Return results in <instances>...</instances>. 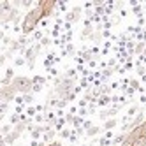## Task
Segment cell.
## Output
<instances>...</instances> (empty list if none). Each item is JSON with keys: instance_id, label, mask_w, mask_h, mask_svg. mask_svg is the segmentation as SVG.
Wrapping results in <instances>:
<instances>
[{"instance_id": "1", "label": "cell", "mask_w": 146, "mask_h": 146, "mask_svg": "<svg viewBox=\"0 0 146 146\" xmlns=\"http://www.w3.org/2000/svg\"><path fill=\"white\" fill-rule=\"evenodd\" d=\"M46 16H44V11H42V7H40L39 4L32 9V11H28L27 13V16L23 18V25H21V28H23V35H30L35 30V27L42 21Z\"/></svg>"}, {"instance_id": "2", "label": "cell", "mask_w": 146, "mask_h": 146, "mask_svg": "<svg viewBox=\"0 0 146 146\" xmlns=\"http://www.w3.org/2000/svg\"><path fill=\"white\" fill-rule=\"evenodd\" d=\"M11 86H13L16 92H19V93H23V95H27V93L34 92V81L30 79V78H25V76H18V78L13 79Z\"/></svg>"}, {"instance_id": "3", "label": "cell", "mask_w": 146, "mask_h": 146, "mask_svg": "<svg viewBox=\"0 0 146 146\" xmlns=\"http://www.w3.org/2000/svg\"><path fill=\"white\" fill-rule=\"evenodd\" d=\"M40 44H37V46H32V48H27V51H25V60H27V64H28V67L32 69L34 67V64H35V58H37V55L40 53Z\"/></svg>"}, {"instance_id": "4", "label": "cell", "mask_w": 146, "mask_h": 146, "mask_svg": "<svg viewBox=\"0 0 146 146\" xmlns=\"http://www.w3.org/2000/svg\"><path fill=\"white\" fill-rule=\"evenodd\" d=\"M40 7H42V11H44V16H46V19H48V16L51 14V11L58 5V2L56 0H40V2H37Z\"/></svg>"}, {"instance_id": "5", "label": "cell", "mask_w": 146, "mask_h": 146, "mask_svg": "<svg viewBox=\"0 0 146 146\" xmlns=\"http://www.w3.org/2000/svg\"><path fill=\"white\" fill-rule=\"evenodd\" d=\"M16 100V90L13 86H2V102H11Z\"/></svg>"}, {"instance_id": "6", "label": "cell", "mask_w": 146, "mask_h": 146, "mask_svg": "<svg viewBox=\"0 0 146 146\" xmlns=\"http://www.w3.org/2000/svg\"><path fill=\"white\" fill-rule=\"evenodd\" d=\"M111 102H113V97H109V95H100L99 100H97V106L99 108H106V106H109Z\"/></svg>"}, {"instance_id": "7", "label": "cell", "mask_w": 146, "mask_h": 146, "mask_svg": "<svg viewBox=\"0 0 146 146\" xmlns=\"http://www.w3.org/2000/svg\"><path fill=\"white\" fill-rule=\"evenodd\" d=\"M19 135H21V134H19V132H16V130H13V132H11V134H9V135H5V137H4L2 141H4L5 144H13V143H14V141H16V139L19 137Z\"/></svg>"}, {"instance_id": "8", "label": "cell", "mask_w": 146, "mask_h": 146, "mask_svg": "<svg viewBox=\"0 0 146 146\" xmlns=\"http://www.w3.org/2000/svg\"><path fill=\"white\" fill-rule=\"evenodd\" d=\"M55 135H56L55 130H49V132H46V134L42 135V139H44L46 144H53V143H55Z\"/></svg>"}, {"instance_id": "9", "label": "cell", "mask_w": 146, "mask_h": 146, "mask_svg": "<svg viewBox=\"0 0 146 146\" xmlns=\"http://www.w3.org/2000/svg\"><path fill=\"white\" fill-rule=\"evenodd\" d=\"M81 13H83V9H81V7H74V9L70 11V16H72V21H74V23L81 18Z\"/></svg>"}, {"instance_id": "10", "label": "cell", "mask_w": 146, "mask_h": 146, "mask_svg": "<svg viewBox=\"0 0 146 146\" xmlns=\"http://www.w3.org/2000/svg\"><path fill=\"white\" fill-rule=\"evenodd\" d=\"M116 118H109V120H106V123H104V130H113L114 127H116Z\"/></svg>"}, {"instance_id": "11", "label": "cell", "mask_w": 146, "mask_h": 146, "mask_svg": "<svg viewBox=\"0 0 146 146\" xmlns=\"http://www.w3.org/2000/svg\"><path fill=\"white\" fill-rule=\"evenodd\" d=\"M100 132H102V127H99V125H93L90 130H86V135H88V137H93V135H97V134H100Z\"/></svg>"}, {"instance_id": "12", "label": "cell", "mask_w": 146, "mask_h": 146, "mask_svg": "<svg viewBox=\"0 0 146 146\" xmlns=\"http://www.w3.org/2000/svg\"><path fill=\"white\" fill-rule=\"evenodd\" d=\"M144 49H146V42H144V40H141V42H137V44H135V53H137V55H144Z\"/></svg>"}, {"instance_id": "13", "label": "cell", "mask_w": 146, "mask_h": 146, "mask_svg": "<svg viewBox=\"0 0 146 146\" xmlns=\"http://www.w3.org/2000/svg\"><path fill=\"white\" fill-rule=\"evenodd\" d=\"M4 79H7V81L13 83V79H14V69H13V67H7V69H5V76H4Z\"/></svg>"}, {"instance_id": "14", "label": "cell", "mask_w": 146, "mask_h": 146, "mask_svg": "<svg viewBox=\"0 0 146 146\" xmlns=\"http://www.w3.org/2000/svg\"><path fill=\"white\" fill-rule=\"evenodd\" d=\"M32 81H34V85H40V86L46 85V78H42V76H34Z\"/></svg>"}, {"instance_id": "15", "label": "cell", "mask_w": 146, "mask_h": 146, "mask_svg": "<svg viewBox=\"0 0 146 146\" xmlns=\"http://www.w3.org/2000/svg\"><path fill=\"white\" fill-rule=\"evenodd\" d=\"M18 42H19V44H21V48H25L27 44H30V42H32V40H30V39H28V35H21V37H19V39H18Z\"/></svg>"}, {"instance_id": "16", "label": "cell", "mask_w": 146, "mask_h": 146, "mask_svg": "<svg viewBox=\"0 0 146 146\" xmlns=\"http://www.w3.org/2000/svg\"><path fill=\"white\" fill-rule=\"evenodd\" d=\"M90 39L93 40V42H97V44H99V42H100V40H102V32H93Z\"/></svg>"}, {"instance_id": "17", "label": "cell", "mask_w": 146, "mask_h": 146, "mask_svg": "<svg viewBox=\"0 0 146 146\" xmlns=\"http://www.w3.org/2000/svg\"><path fill=\"white\" fill-rule=\"evenodd\" d=\"M51 44H55V39H51V37H48V35L40 40V46H51Z\"/></svg>"}, {"instance_id": "18", "label": "cell", "mask_w": 146, "mask_h": 146, "mask_svg": "<svg viewBox=\"0 0 146 146\" xmlns=\"http://www.w3.org/2000/svg\"><path fill=\"white\" fill-rule=\"evenodd\" d=\"M76 74H78V69H67L65 78H69V79H76Z\"/></svg>"}, {"instance_id": "19", "label": "cell", "mask_w": 146, "mask_h": 146, "mask_svg": "<svg viewBox=\"0 0 146 146\" xmlns=\"http://www.w3.org/2000/svg\"><path fill=\"white\" fill-rule=\"evenodd\" d=\"M30 132H32V139H34V141H37L39 137H42V135H44L40 130H35V129H30Z\"/></svg>"}, {"instance_id": "20", "label": "cell", "mask_w": 146, "mask_h": 146, "mask_svg": "<svg viewBox=\"0 0 146 146\" xmlns=\"http://www.w3.org/2000/svg\"><path fill=\"white\" fill-rule=\"evenodd\" d=\"M129 86L132 88V90H139L141 86H139V79H130L129 81Z\"/></svg>"}, {"instance_id": "21", "label": "cell", "mask_w": 146, "mask_h": 146, "mask_svg": "<svg viewBox=\"0 0 146 146\" xmlns=\"http://www.w3.org/2000/svg\"><path fill=\"white\" fill-rule=\"evenodd\" d=\"M13 130H14V129L11 127V125H2V134H4V137H5V135H9Z\"/></svg>"}, {"instance_id": "22", "label": "cell", "mask_w": 146, "mask_h": 146, "mask_svg": "<svg viewBox=\"0 0 146 146\" xmlns=\"http://www.w3.org/2000/svg\"><path fill=\"white\" fill-rule=\"evenodd\" d=\"M44 120H46V114H44V113H39L37 116L34 118V121H35V123H44Z\"/></svg>"}, {"instance_id": "23", "label": "cell", "mask_w": 146, "mask_h": 146, "mask_svg": "<svg viewBox=\"0 0 146 146\" xmlns=\"http://www.w3.org/2000/svg\"><path fill=\"white\" fill-rule=\"evenodd\" d=\"M25 127H27V123H25V121H19V123L16 125V127H14V130H16V132H19V134H21V132L25 130Z\"/></svg>"}, {"instance_id": "24", "label": "cell", "mask_w": 146, "mask_h": 146, "mask_svg": "<svg viewBox=\"0 0 146 146\" xmlns=\"http://www.w3.org/2000/svg\"><path fill=\"white\" fill-rule=\"evenodd\" d=\"M60 135H62L64 139H70V135H72V130H67V129H64V130L60 132Z\"/></svg>"}, {"instance_id": "25", "label": "cell", "mask_w": 146, "mask_h": 146, "mask_svg": "<svg viewBox=\"0 0 146 146\" xmlns=\"http://www.w3.org/2000/svg\"><path fill=\"white\" fill-rule=\"evenodd\" d=\"M46 35H44V32H34V37L32 39H35V40H42Z\"/></svg>"}, {"instance_id": "26", "label": "cell", "mask_w": 146, "mask_h": 146, "mask_svg": "<svg viewBox=\"0 0 146 146\" xmlns=\"http://www.w3.org/2000/svg\"><path fill=\"white\" fill-rule=\"evenodd\" d=\"M113 23H114V21H104V25H102V32H104V30H111V28H113Z\"/></svg>"}, {"instance_id": "27", "label": "cell", "mask_w": 146, "mask_h": 146, "mask_svg": "<svg viewBox=\"0 0 146 146\" xmlns=\"http://www.w3.org/2000/svg\"><path fill=\"white\" fill-rule=\"evenodd\" d=\"M113 72H114V69H109V67H108L106 70H102V78H109Z\"/></svg>"}, {"instance_id": "28", "label": "cell", "mask_w": 146, "mask_h": 146, "mask_svg": "<svg viewBox=\"0 0 146 146\" xmlns=\"http://www.w3.org/2000/svg\"><path fill=\"white\" fill-rule=\"evenodd\" d=\"M132 146H146V137H141V139H137Z\"/></svg>"}, {"instance_id": "29", "label": "cell", "mask_w": 146, "mask_h": 146, "mask_svg": "<svg viewBox=\"0 0 146 146\" xmlns=\"http://www.w3.org/2000/svg\"><path fill=\"white\" fill-rule=\"evenodd\" d=\"M23 100H25V104H32L34 102V97L30 95V93H27V95H23Z\"/></svg>"}, {"instance_id": "30", "label": "cell", "mask_w": 146, "mask_h": 146, "mask_svg": "<svg viewBox=\"0 0 146 146\" xmlns=\"http://www.w3.org/2000/svg\"><path fill=\"white\" fill-rule=\"evenodd\" d=\"M74 132H76V135H78V137H83V135H86V130L83 129V127H81V129H76Z\"/></svg>"}, {"instance_id": "31", "label": "cell", "mask_w": 146, "mask_h": 146, "mask_svg": "<svg viewBox=\"0 0 146 146\" xmlns=\"http://www.w3.org/2000/svg\"><path fill=\"white\" fill-rule=\"evenodd\" d=\"M14 64H16V65H23V64H27V60H25V56H18V58L14 60Z\"/></svg>"}, {"instance_id": "32", "label": "cell", "mask_w": 146, "mask_h": 146, "mask_svg": "<svg viewBox=\"0 0 146 146\" xmlns=\"http://www.w3.org/2000/svg\"><path fill=\"white\" fill-rule=\"evenodd\" d=\"M93 127V123L90 121V120H85V123H83V129H85V130H90Z\"/></svg>"}, {"instance_id": "33", "label": "cell", "mask_w": 146, "mask_h": 146, "mask_svg": "<svg viewBox=\"0 0 146 146\" xmlns=\"http://www.w3.org/2000/svg\"><path fill=\"white\" fill-rule=\"evenodd\" d=\"M78 114H79L81 118H85L86 114H88V109H86V108H79V113H78Z\"/></svg>"}, {"instance_id": "34", "label": "cell", "mask_w": 146, "mask_h": 146, "mask_svg": "<svg viewBox=\"0 0 146 146\" xmlns=\"http://www.w3.org/2000/svg\"><path fill=\"white\" fill-rule=\"evenodd\" d=\"M65 121H67V123H70V125H74V116H72L70 113H69V114H65Z\"/></svg>"}, {"instance_id": "35", "label": "cell", "mask_w": 146, "mask_h": 146, "mask_svg": "<svg viewBox=\"0 0 146 146\" xmlns=\"http://www.w3.org/2000/svg\"><path fill=\"white\" fill-rule=\"evenodd\" d=\"M95 111H97L95 104H90V106H88V114H95Z\"/></svg>"}, {"instance_id": "36", "label": "cell", "mask_w": 146, "mask_h": 146, "mask_svg": "<svg viewBox=\"0 0 146 146\" xmlns=\"http://www.w3.org/2000/svg\"><path fill=\"white\" fill-rule=\"evenodd\" d=\"M21 7H25V9H30V5H32V2H30V0H23L21 4H19Z\"/></svg>"}, {"instance_id": "37", "label": "cell", "mask_w": 146, "mask_h": 146, "mask_svg": "<svg viewBox=\"0 0 146 146\" xmlns=\"http://www.w3.org/2000/svg\"><path fill=\"white\" fill-rule=\"evenodd\" d=\"M51 35H53V37L56 39V37L60 35V27H55V28H53V32H51Z\"/></svg>"}, {"instance_id": "38", "label": "cell", "mask_w": 146, "mask_h": 146, "mask_svg": "<svg viewBox=\"0 0 146 146\" xmlns=\"http://www.w3.org/2000/svg\"><path fill=\"white\" fill-rule=\"evenodd\" d=\"M137 74L143 78V76H146V72H144V67L143 65H137Z\"/></svg>"}, {"instance_id": "39", "label": "cell", "mask_w": 146, "mask_h": 146, "mask_svg": "<svg viewBox=\"0 0 146 146\" xmlns=\"http://www.w3.org/2000/svg\"><path fill=\"white\" fill-rule=\"evenodd\" d=\"M88 83H90L88 78H83V79H81V88H86V86H88Z\"/></svg>"}, {"instance_id": "40", "label": "cell", "mask_w": 146, "mask_h": 146, "mask_svg": "<svg viewBox=\"0 0 146 146\" xmlns=\"http://www.w3.org/2000/svg\"><path fill=\"white\" fill-rule=\"evenodd\" d=\"M102 37H106V39H111V37H113L111 30H104V32H102Z\"/></svg>"}, {"instance_id": "41", "label": "cell", "mask_w": 146, "mask_h": 146, "mask_svg": "<svg viewBox=\"0 0 146 146\" xmlns=\"http://www.w3.org/2000/svg\"><path fill=\"white\" fill-rule=\"evenodd\" d=\"M104 137H106V139H111V141H113V130H106V134H104Z\"/></svg>"}, {"instance_id": "42", "label": "cell", "mask_w": 146, "mask_h": 146, "mask_svg": "<svg viewBox=\"0 0 146 146\" xmlns=\"http://www.w3.org/2000/svg\"><path fill=\"white\" fill-rule=\"evenodd\" d=\"M44 86H40V85H34V93H39V92H42Z\"/></svg>"}, {"instance_id": "43", "label": "cell", "mask_w": 146, "mask_h": 146, "mask_svg": "<svg viewBox=\"0 0 146 146\" xmlns=\"http://www.w3.org/2000/svg\"><path fill=\"white\" fill-rule=\"evenodd\" d=\"M143 25H146V19L141 16V18H139V21H137V27H143Z\"/></svg>"}, {"instance_id": "44", "label": "cell", "mask_w": 146, "mask_h": 146, "mask_svg": "<svg viewBox=\"0 0 146 146\" xmlns=\"http://www.w3.org/2000/svg\"><path fill=\"white\" fill-rule=\"evenodd\" d=\"M65 106H67V100H60V102H58V109L65 108Z\"/></svg>"}, {"instance_id": "45", "label": "cell", "mask_w": 146, "mask_h": 146, "mask_svg": "<svg viewBox=\"0 0 146 146\" xmlns=\"http://www.w3.org/2000/svg\"><path fill=\"white\" fill-rule=\"evenodd\" d=\"M86 104H88V102H86L85 99H81V100H79V108H86Z\"/></svg>"}, {"instance_id": "46", "label": "cell", "mask_w": 146, "mask_h": 146, "mask_svg": "<svg viewBox=\"0 0 146 146\" xmlns=\"http://www.w3.org/2000/svg\"><path fill=\"white\" fill-rule=\"evenodd\" d=\"M134 92H135V90H132L130 86H129L127 90H125V93H127V95H130V97H132V93H134Z\"/></svg>"}, {"instance_id": "47", "label": "cell", "mask_w": 146, "mask_h": 146, "mask_svg": "<svg viewBox=\"0 0 146 146\" xmlns=\"http://www.w3.org/2000/svg\"><path fill=\"white\" fill-rule=\"evenodd\" d=\"M100 19H102V18H100V16H97V14H95V16H93V18H92V21H95V23H99V21H100Z\"/></svg>"}, {"instance_id": "48", "label": "cell", "mask_w": 146, "mask_h": 146, "mask_svg": "<svg viewBox=\"0 0 146 146\" xmlns=\"http://www.w3.org/2000/svg\"><path fill=\"white\" fill-rule=\"evenodd\" d=\"M134 13H135V14H141V5H137V7H134Z\"/></svg>"}, {"instance_id": "49", "label": "cell", "mask_w": 146, "mask_h": 146, "mask_svg": "<svg viewBox=\"0 0 146 146\" xmlns=\"http://www.w3.org/2000/svg\"><path fill=\"white\" fill-rule=\"evenodd\" d=\"M88 65H90V67H97V62L92 60V62H88Z\"/></svg>"}, {"instance_id": "50", "label": "cell", "mask_w": 146, "mask_h": 146, "mask_svg": "<svg viewBox=\"0 0 146 146\" xmlns=\"http://www.w3.org/2000/svg\"><path fill=\"white\" fill-rule=\"evenodd\" d=\"M49 74L51 76H56V69H49Z\"/></svg>"}, {"instance_id": "51", "label": "cell", "mask_w": 146, "mask_h": 146, "mask_svg": "<svg viewBox=\"0 0 146 146\" xmlns=\"http://www.w3.org/2000/svg\"><path fill=\"white\" fill-rule=\"evenodd\" d=\"M111 88H114V90H118V88H120V85H118V83H113V85H111Z\"/></svg>"}, {"instance_id": "52", "label": "cell", "mask_w": 146, "mask_h": 146, "mask_svg": "<svg viewBox=\"0 0 146 146\" xmlns=\"http://www.w3.org/2000/svg\"><path fill=\"white\" fill-rule=\"evenodd\" d=\"M21 111H23V106H18V108H16V114H18V113H21Z\"/></svg>"}, {"instance_id": "53", "label": "cell", "mask_w": 146, "mask_h": 146, "mask_svg": "<svg viewBox=\"0 0 146 146\" xmlns=\"http://www.w3.org/2000/svg\"><path fill=\"white\" fill-rule=\"evenodd\" d=\"M40 143H37V141H32V143H30V146H39Z\"/></svg>"}, {"instance_id": "54", "label": "cell", "mask_w": 146, "mask_h": 146, "mask_svg": "<svg viewBox=\"0 0 146 146\" xmlns=\"http://www.w3.org/2000/svg\"><path fill=\"white\" fill-rule=\"evenodd\" d=\"M48 146H62L60 143H53V144H48Z\"/></svg>"}, {"instance_id": "55", "label": "cell", "mask_w": 146, "mask_h": 146, "mask_svg": "<svg viewBox=\"0 0 146 146\" xmlns=\"http://www.w3.org/2000/svg\"><path fill=\"white\" fill-rule=\"evenodd\" d=\"M121 146H132V144H129V143H127V141H125V143H123V144H121Z\"/></svg>"}, {"instance_id": "56", "label": "cell", "mask_w": 146, "mask_h": 146, "mask_svg": "<svg viewBox=\"0 0 146 146\" xmlns=\"http://www.w3.org/2000/svg\"><path fill=\"white\" fill-rule=\"evenodd\" d=\"M144 56H146V49H144Z\"/></svg>"}, {"instance_id": "57", "label": "cell", "mask_w": 146, "mask_h": 146, "mask_svg": "<svg viewBox=\"0 0 146 146\" xmlns=\"http://www.w3.org/2000/svg\"><path fill=\"white\" fill-rule=\"evenodd\" d=\"M144 137H146V134H144Z\"/></svg>"}, {"instance_id": "58", "label": "cell", "mask_w": 146, "mask_h": 146, "mask_svg": "<svg viewBox=\"0 0 146 146\" xmlns=\"http://www.w3.org/2000/svg\"><path fill=\"white\" fill-rule=\"evenodd\" d=\"M144 106H146V104H144Z\"/></svg>"}]
</instances>
